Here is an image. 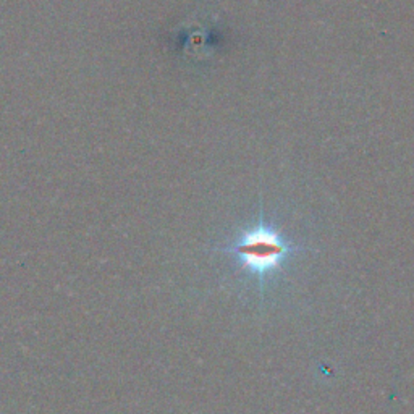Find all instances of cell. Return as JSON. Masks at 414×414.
Wrapping results in <instances>:
<instances>
[{"label":"cell","mask_w":414,"mask_h":414,"mask_svg":"<svg viewBox=\"0 0 414 414\" xmlns=\"http://www.w3.org/2000/svg\"><path fill=\"white\" fill-rule=\"evenodd\" d=\"M224 251L233 254L241 269L257 277H266L280 267L288 254L290 246L278 236L276 230L261 222L256 227L245 230L238 240L225 246Z\"/></svg>","instance_id":"1"}]
</instances>
